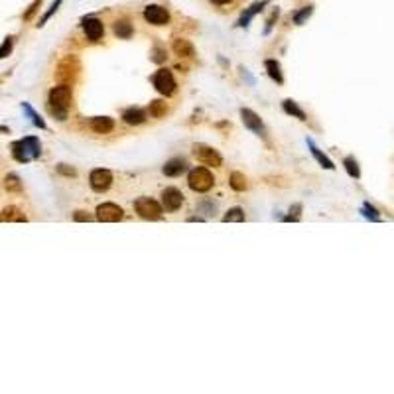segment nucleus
Segmentation results:
<instances>
[{"instance_id": "b1692460", "label": "nucleus", "mask_w": 394, "mask_h": 394, "mask_svg": "<svg viewBox=\"0 0 394 394\" xmlns=\"http://www.w3.org/2000/svg\"><path fill=\"white\" fill-rule=\"evenodd\" d=\"M229 183H231V187H233L235 191H244L246 187H249L244 174H240V172H233L231 177H229Z\"/></svg>"}, {"instance_id": "f257e3e1", "label": "nucleus", "mask_w": 394, "mask_h": 394, "mask_svg": "<svg viewBox=\"0 0 394 394\" xmlns=\"http://www.w3.org/2000/svg\"><path fill=\"white\" fill-rule=\"evenodd\" d=\"M71 101H73V91L67 83L58 85L49 91V111H52V115H56L58 120H67Z\"/></svg>"}, {"instance_id": "ea45409f", "label": "nucleus", "mask_w": 394, "mask_h": 394, "mask_svg": "<svg viewBox=\"0 0 394 394\" xmlns=\"http://www.w3.org/2000/svg\"><path fill=\"white\" fill-rule=\"evenodd\" d=\"M213 4H217V6H223V4H229V2H233V0H211Z\"/></svg>"}, {"instance_id": "9d476101", "label": "nucleus", "mask_w": 394, "mask_h": 394, "mask_svg": "<svg viewBox=\"0 0 394 394\" xmlns=\"http://www.w3.org/2000/svg\"><path fill=\"white\" fill-rule=\"evenodd\" d=\"M81 26H83L85 36H87L91 41H98V39L103 38V34H105V26H103V22L98 20V18H93V16L83 18Z\"/></svg>"}, {"instance_id": "4468645a", "label": "nucleus", "mask_w": 394, "mask_h": 394, "mask_svg": "<svg viewBox=\"0 0 394 394\" xmlns=\"http://www.w3.org/2000/svg\"><path fill=\"white\" fill-rule=\"evenodd\" d=\"M91 130H95L97 134H109L115 128V120L111 117H93L89 120Z\"/></svg>"}, {"instance_id": "7ed1b4c3", "label": "nucleus", "mask_w": 394, "mask_h": 394, "mask_svg": "<svg viewBox=\"0 0 394 394\" xmlns=\"http://www.w3.org/2000/svg\"><path fill=\"white\" fill-rule=\"evenodd\" d=\"M187 183H189V187L193 191L205 193V191H209L213 187L215 177H213V174L207 168H193L189 172V176H187Z\"/></svg>"}, {"instance_id": "58836bf2", "label": "nucleus", "mask_w": 394, "mask_h": 394, "mask_svg": "<svg viewBox=\"0 0 394 394\" xmlns=\"http://www.w3.org/2000/svg\"><path fill=\"white\" fill-rule=\"evenodd\" d=\"M278 18V10L268 18V22H266V30H264V34H270V30H272V26H274V20Z\"/></svg>"}, {"instance_id": "5701e85b", "label": "nucleus", "mask_w": 394, "mask_h": 394, "mask_svg": "<svg viewBox=\"0 0 394 394\" xmlns=\"http://www.w3.org/2000/svg\"><path fill=\"white\" fill-rule=\"evenodd\" d=\"M115 34H117L120 39H128V38H132V34H134L132 24H130L128 20H118V22H115Z\"/></svg>"}, {"instance_id": "bb28decb", "label": "nucleus", "mask_w": 394, "mask_h": 394, "mask_svg": "<svg viewBox=\"0 0 394 394\" xmlns=\"http://www.w3.org/2000/svg\"><path fill=\"white\" fill-rule=\"evenodd\" d=\"M223 221H225V223H242V221H244V211H242L240 207H233V209H229V211L225 213Z\"/></svg>"}, {"instance_id": "6e6552de", "label": "nucleus", "mask_w": 394, "mask_h": 394, "mask_svg": "<svg viewBox=\"0 0 394 394\" xmlns=\"http://www.w3.org/2000/svg\"><path fill=\"white\" fill-rule=\"evenodd\" d=\"M89 183H91V187H93L95 191L103 193V191H107V189L113 185V174H111L109 170H103V168L93 170L91 176H89Z\"/></svg>"}, {"instance_id": "c756f323", "label": "nucleus", "mask_w": 394, "mask_h": 394, "mask_svg": "<svg viewBox=\"0 0 394 394\" xmlns=\"http://www.w3.org/2000/svg\"><path fill=\"white\" fill-rule=\"evenodd\" d=\"M4 185H6V189L8 191H22V181H20V177L18 176H14V174H10V176H6V179H4Z\"/></svg>"}, {"instance_id": "e433bc0d", "label": "nucleus", "mask_w": 394, "mask_h": 394, "mask_svg": "<svg viewBox=\"0 0 394 394\" xmlns=\"http://www.w3.org/2000/svg\"><path fill=\"white\" fill-rule=\"evenodd\" d=\"M58 172H59L61 176H67V177H75V176H77V172H75L73 168H67L65 164H59V166H58Z\"/></svg>"}, {"instance_id": "a878e982", "label": "nucleus", "mask_w": 394, "mask_h": 394, "mask_svg": "<svg viewBox=\"0 0 394 394\" xmlns=\"http://www.w3.org/2000/svg\"><path fill=\"white\" fill-rule=\"evenodd\" d=\"M22 109H24V113H28V117L32 118V122H34L38 128H41V130L45 128V120H43V118H41V117H39V115H38V113L32 109V105H30V103H22Z\"/></svg>"}, {"instance_id": "f704fd0d", "label": "nucleus", "mask_w": 394, "mask_h": 394, "mask_svg": "<svg viewBox=\"0 0 394 394\" xmlns=\"http://www.w3.org/2000/svg\"><path fill=\"white\" fill-rule=\"evenodd\" d=\"M73 221H77V223H89V221H93V217L89 213H85V211H75Z\"/></svg>"}, {"instance_id": "a211bd4d", "label": "nucleus", "mask_w": 394, "mask_h": 394, "mask_svg": "<svg viewBox=\"0 0 394 394\" xmlns=\"http://www.w3.org/2000/svg\"><path fill=\"white\" fill-rule=\"evenodd\" d=\"M10 221H14V223H26V215L18 207L10 205V207H6L2 213H0V223H10Z\"/></svg>"}, {"instance_id": "393cba45", "label": "nucleus", "mask_w": 394, "mask_h": 394, "mask_svg": "<svg viewBox=\"0 0 394 394\" xmlns=\"http://www.w3.org/2000/svg\"><path fill=\"white\" fill-rule=\"evenodd\" d=\"M343 166H345V170H347V174L351 176V177H355V179H359L361 177V168H359V162L353 158V156H347L343 160Z\"/></svg>"}, {"instance_id": "72a5a7b5", "label": "nucleus", "mask_w": 394, "mask_h": 394, "mask_svg": "<svg viewBox=\"0 0 394 394\" xmlns=\"http://www.w3.org/2000/svg\"><path fill=\"white\" fill-rule=\"evenodd\" d=\"M10 52H12V38H6L2 41V45H0V59H4Z\"/></svg>"}, {"instance_id": "cd10ccee", "label": "nucleus", "mask_w": 394, "mask_h": 394, "mask_svg": "<svg viewBox=\"0 0 394 394\" xmlns=\"http://www.w3.org/2000/svg\"><path fill=\"white\" fill-rule=\"evenodd\" d=\"M148 111H150V115H152V117L160 118V117H164V115H166L168 107H166V103H164V101H160V98H156V101H152V103H150V107H148Z\"/></svg>"}, {"instance_id": "2f4dec72", "label": "nucleus", "mask_w": 394, "mask_h": 394, "mask_svg": "<svg viewBox=\"0 0 394 394\" xmlns=\"http://www.w3.org/2000/svg\"><path fill=\"white\" fill-rule=\"evenodd\" d=\"M300 219H302V205L296 203V205L290 209V215L284 217V221H288V223H290V221H292V223H298Z\"/></svg>"}, {"instance_id": "f8f14e48", "label": "nucleus", "mask_w": 394, "mask_h": 394, "mask_svg": "<svg viewBox=\"0 0 394 394\" xmlns=\"http://www.w3.org/2000/svg\"><path fill=\"white\" fill-rule=\"evenodd\" d=\"M240 118H242V124L249 128V130H253V132H256V134H260V136L266 134V128H264L262 120H260V117H258L255 111H251V109H240Z\"/></svg>"}, {"instance_id": "dca6fc26", "label": "nucleus", "mask_w": 394, "mask_h": 394, "mask_svg": "<svg viewBox=\"0 0 394 394\" xmlns=\"http://www.w3.org/2000/svg\"><path fill=\"white\" fill-rule=\"evenodd\" d=\"M172 49H174V54L179 56V58H195V47L191 45L189 39H183V38L174 39Z\"/></svg>"}, {"instance_id": "f3484780", "label": "nucleus", "mask_w": 394, "mask_h": 394, "mask_svg": "<svg viewBox=\"0 0 394 394\" xmlns=\"http://www.w3.org/2000/svg\"><path fill=\"white\" fill-rule=\"evenodd\" d=\"M122 120L126 122V124H130V126H138V124H142V122H146V113L142 111V109H126L124 113H122Z\"/></svg>"}, {"instance_id": "2eb2a0df", "label": "nucleus", "mask_w": 394, "mask_h": 394, "mask_svg": "<svg viewBox=\"0 0 394 394\" xmlns=\"http://www.w3.org/2000/svg\"><path fill=\"white\" fill-rule=\"evenodd\" d=\"M185 170H187V162H185L183 158H172V160L166 162V166L162 168L164 176H168V177H177V176H181Z\"/></svg>"}, {"instance_id": "c9c22d12", "label": "nucleus", "mask_w": 394, "mask_h": 394, "mask_svg": "<svg viewBox=\"0 0 394 394\" xmlns=\"http://www.w3.org/2000/svg\"><path fill=\"white\" fill-rule=\"evenodd\" d=\"M152 61H154V63H162V61H166V52H164L162 47H156V49H154Z\"/></svg>"}, {"instance_id": "aec40b11", "label": "nucleus", "mask_w": 394, "mask_h": 394, "mask_svg": "<svg viewBox=\"0 0 394 394\" xmlns=\"http://www.w3.org/2000/svg\"><path fill=\"white\" fill-rule=\"evenodd\" d=\"M308 146H310V150H312L314 158L319 162V166H323L325 170H335V164H333V162H331V160H329V158H327V156H325V154L319 150V148L315 146V142H314L312 138H308Z\"/></svg>"}, {"instance_id": "39448f33", "label": "nucleus", "mask_w": 394, "mask_h": 394, "mask_svg": "<svg viewBox=\"0 0 394 394\" xmlns=\"http://www.w3.org/2000/svg\"><path fill=\"white\" fill-rule=\"evenodd\" d=\"M193 156L197 158V162H201L205 166H211V168H219L223 164V158L221 154L211 146H205V144H195L193 146Z\"/></svg>"}, {"instance_id": "4be33fe9", "label": "nucleus", "mask_w": 394, "mask_h": 394, "mask_svg": "<svg viewBox=\"0 0 394 394\" xmlns=\"http://www.w3.org/2000/svg\"><path fill=\"white\" fill-rule=\"evenodd\" d=\"M282 109H284V113H286V115H290V117H294V118H298V120H306V113L300 109V105H298V103L292 101V98H286V101L282 103Z\"/></svg>"}, {"instance_id": "9b49d317", "label": "nucleus", "mask_w": 394, "mask_h": 394, "mask_svg": "<svg viewBox=\"0 0 394 394\" xmlns=\"http://www.w3.org/2000/svg\"><path fill=\"white\" fill-rule=\"evenodd\" d=\"M144 18H146V22H150V24H154V26H164V24L170 22L168 10L162 8V6H158V4L146 6V8H144Z\"/></svg>"}, {"instance_id": "4c0bfd02", "label": "nucleus", "mask_w": 394, "mask_h": 394, "mask_svg": "<svg viewBox=\"0 0 394 394\" xmlns=\"http://www.w3.org/2000/svg\"><path fill=\"white\" fill-rule=\"evenodd\" d=\"M39 4H41V0H36V2H34V4H32L30 8H28V12L24 14V20H30V18L34 16V12L38 10V6H39Z\"/></svg>"}, {"instance_id": "423d86ee", "label": "nucleus", "mask_w": 394, "mask_h": 394, "mask_svg": "<svg viewBox=\"0 0 394 394\" xmlns=\"http://www.w3.org/2000/svg\"><path fill=\"white\" fill-rule=\"evenodd\" d=\"M152 83H154V87H156V91H158L160 95L170 97V95H174V91H176V79H174L172 71H168V69L156 71L154 77H152Z\"/></svg>"}, {"instance_id": "f03ea898", "label": "nucleus", "mask_w": 394, "mask_h": 394, "mask_svg": "<svg viewBox=\"0 0 394 394\" xmlns=\"http://www.w3.org/2000/svg\"><path fill=\"white\" fill-rule=\"evenodd\" d=\"M41 154V144L36 136H26L22 140H16L12 144V156L20 164H28L32 160H38Z\"/></svg>"}, {"instance_id": "412c9836", "label": "nucleus", "mask_w": 394, "mask_h": 394, "mask_svg": "<svg viewBox=\"0 0 394 394\" xmlns=\"http://www.w3.org/2000/svg\"><path fill=\"white\" fill-rule=\"evenodd\" d=\"M264 67H266V71H268V77H270L272 81H276L278 85H282V83H284L282 67H280V63H278L276 59H266V61H264Z\"/></svg>"}, {"instance_id": "20e7f679", "label": "nucleus", "mask_w": 394, "mask_h": 394, "mask_svg": "<svg viewBox=\"0 0 394 394\" xmlns=\"http://www.w3.org/2000/svg\"><path fill=\"white\" fill-rule=\"evenodd\" d=\"M134 209H136V213H138L142 219H146V221H158V219H162V215H164L162 205H160L158 201L150 199V197H140V199H136V201H134Z\"/></svg>"}, {"instance_id": "7c9ffc66", "label": "nucleus", "mask_w": 394, "mask_h": 394, "mask_svg": "<svg viewBox=\"0 0 394 394\" xmlns=\"http://www.w3.org/2000/svg\"><path fill=\"white\" fill-rule=\"evenodd\" d=\"M312 12H314V6H304L300 12H296V14H294V24L302 26V24L312 16Z\"/></svg>"}, {"instance_id": "ddd939ff", "label": "nucleus", "mask_w": 394, "mask_h": 394, "mask_svg": "<svg viewBox=\"0 0 394 394\" xmlns=\"http://www.w3.org/2000/svg\"><path fill=\"white\" fill-rule=\"evenodd\" d=\"M77 71H79V61H77V58H75V56H67V58H65V59L59 63L58 77H59L61 81L69 83V81H73V79H75Z\"/></svg>"}, {"instance_id": "6ab92c4d", "label": "nucleus", "mask_w": 394, "mask_h": 394, "mask_svg": "<svg viewBox=\"0 0 394 394\" xmlns=\"http://www.w3.org/2000/svg\"><path fill=\"white\" fill-rule=\"evenodd\" d=\"M266 4H268V0H260V2H255V4L249 8V10H246V12L240 16L238 26H240V28H246V26H249V22H251V20H253V18H255V16H256V14H258V12H260V10L266 6Z\"/></svg>"}, {"instance_id": "1a4fd4ad", "label": "nucleus", "mask_w": 394, "mask_h": 394, "mask_svg": "<svg viewBox=\"0 0 394 394\" xmlns=\"http://www.w3.org/2000/svg\"><path fill=\"white\" fill-rule=\"evenodd\" d=\"M183 205V193L176 187H168L162 191V209L174 213Z\"/></svg>"}, {"instance_id": "c85d7f7f", "label": "nucleus", "mask_w": 394, "mask_h": 394, "mask_svg": "<svg viewBox=\"0 0 394 394\" xmlns=\"http://www.w3.org/2000/svg\"><path fill=\"white\" fill-rule=\"evenodd\" d=\"M361 213L369 219V221H374V223H378V221H382V217L378 215V211H376V207H373L369 201L367 203H363V209H361Z\"/></svg>"}, {"instance_id": "473e14b6", "label": "nucleus", "mask_w": 394, "mask_h": 394, "mask_svg": "<svg viewBox=\"0 0 394 394\" xmlns=\"http://www.w3.org/2000/svg\"><path fill=\"white\" fill-rule=\"evenodd\" d=\"M59 4H61V0H56V2H54V4H52V6H49V10H47V12H45V14H43V18H41V20H39V24H38V26H43V24H45V22H47V20H49V18H52V16H54V14H56V12H58V8H59Z\"/></svg>"}, {"instance_id": "0eeeda50", "label": "nucleus", "mask_w": 394, "mask_h": 394, "mask_svg": "<svg viewBox=\"0 0 394 394\" xmlns=\"http://www.w3.org/2000/svg\"><path fill=\"white\" fill-rule=\"evenodd\" d=\"M122 217H124V211L117 203H101L97 207V219L101 223H117Z\"/></svg>"}]
</instances>
